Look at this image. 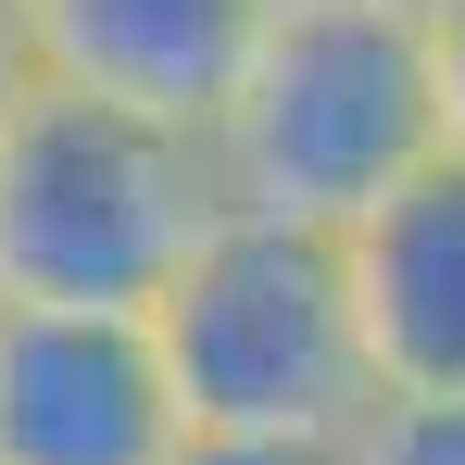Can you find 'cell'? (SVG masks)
<instances>
[{"label": "cell", "instance_id": "1", "mask_svg": "<svg viewBox=\"0 0 465 465\" xmlns=\"http://www.w3.org/2000/svg\"><path fill=\"white\" fill-rule=\"evenodd\" d=\"M227 214L352 239L390 189L440 163V76L415 0H277L227 114L202 126Z\"/></svg>", "mask_w": 465, "mask_h": 465}, {"label": "cell", "instance_id": "2", "mask_svg": "<svg viewBox=\"0 0 465 465\" xmlns=\"http://www.w3.org/2000/svg\"><path fill=\"white\" fill-rule=\"evenodd\" d=\"M227 214L202 126L38 76L0 114V314H152Z\"/></svg>", "mask_w": 465, "mask_h": 465}, {"label": "cell", "instance_id": "3", "mask_svg": "<svg viewBox=\"0 0 465 465\" xmlns=\"http://www.w3.org/2000/svg\"><path fill=\"white\" fill-rule=\"evenodd\" d=\"M163 378L189 428H264V440H352L378 415V352L352 302V252L327 227L214 214L202 252L152 302Z\"/></svg>", "mask_w": 465, "mask_h": 465}, {"label": "cell", "instance_id": "4", "mask_svg": "<svg viewBox=\"0 0 465 465\" xmlns=\"http://www.w3.org/2000/svg\"><path fill=\"white\" fill-rule=\"evenodd\" d=\"M176 440L152 314H0V465H176Z\"/></svg>", "mask_w": 465, "mask_h": 465}, {"label": "cell", "instance_id": "5", "mask_svg": "<svg viewBox=\"0 0 465 465\" xmlns=\"http://www.w3.org/2000/svg\"><path fill=\"white\" fill-rule=\"evenodd\" d=\"M264 13L277 0H25V38H38V76L88 88V101L214 126Z\"/></svg>", "mask_w": 465, "mask_h": 465}, {"label": "cell", "instance_id": "6", "mask_svg": "<svg viewBox=\"0 0 465 465\" xmlns=\"http://www.w3.org/2000/svg\"><path fill=\"white\" fill-rule=\"evenodd\" d=\"M340 252H352L378 390H465V163L440 152L415 189H390Z\"/></svg>", "mask_w": 465, "mask_h": 465}, {"label": "cell", "instance_id": "7", "mask_svg": "<svg viewBox=\"0 0 465 465\" xmlns=\"http://www.w3.org/2000/svg\"><path fill=\"white\" fill-rule=\"evenodd\" d=\"M352 465H465V390H378Z\"/></svg>", "mask_w": 465, "mask_h": 465}, {"label": "cell", "instance_id": "8", "mask_svg": "<svg viewBox=\"0 0 465 465\" xmlns=\"http://www.w3.org/2000/svg\"><path fill=\"white\" fill-rule=\"evenodd\" d=\"M176 465H352V440H264V428H189Z\"/></svg>", "mask_w": 465, "mask_h": 465}, {"label": "cell", "instance_id": "9", "mask_svg": "<svg viewBox=\"0 0 465 465\" xmlns=\"http://www.w3.org/2000/svg\"><path fill=\"white\" fill-rule=\"evenodd\" d=\"M428 76H440V152L465 163V0H428Z\"/></svg>", "mask_w": 465, "mask_h": 465}, {"label": "cell", "instance_id": "10", "mask_svg": "<svg viewBox=\"0 0 465 465\" xmlns=\"http://www.w3.org/2000/svg\"><path fill=\"white\" fill-rule=\"evenodd\" d=\"M38 88V38H25V0H0V114Z\"/></svg>", "mask_w": 465, "mask_h": 465}, {"label": "cell", "instance_id": "11", "mask_svg": "<svg viewBox=\"0 0 465 465\" xmlns=\"http://www.w3.org/2000/svg\"><path fill=\"white\" fill-rule=\"evenodd\" d=\"M415 13H428V0H415Z\"/></svg>", "mask_w": 465, "mask_h": 465}]
</instances>
